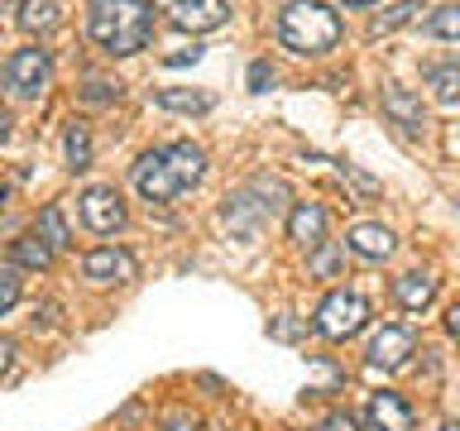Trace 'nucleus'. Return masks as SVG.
Segmentation results:
<instances>
[{"label":"nucleus","mask_w":460,"mask_h":431,"mask_svg":"<svg viewBox=\"0 0 460 431\" xmlns=\"http://www.w3.org/2000/svg\"><path fill=\"white\" fill-rule=\"evenodd\" d=\"M86 34L111 57H135L154 39V0H92Z\"/></svg>","instance_id":"nucleus-1"},{"label":"nucleus","mask_w":460,"mask_h":431,"mask_svg":"<svg viewBox=\"0 0 460 431\" xmlns=\"http://www.w3.org/2000/svg\"><path fill=\"white\" fill-rule=\"evenodd\" d=\"M207 172V154L197 144H168V149H149L135 163V192L149 201V207H164L178 192L201 182Z\"/></svg>","instance_id":"nucleus-2"},{"label":"nucleus","mask_w":460,"mask_h":431,"mask_svg":"<svg viewBox=\"0 0 460 431\" xmlns=\"http://www.w3.org/2000/svg\"><path fill=\"white\" fill-rule=\"evenodd\" d=\"M279 39L283 48H293L302 57H322L341 43V14L326 0H293L279 14Z\"/></svg>","instance_id":"nucleus-3"},{"label":"nucleus","mask_w":460,"mask_h":431,"mask_svg":"<svg viewBox=\"0 0 460 431\" xmlns=\"http://www.w3.org/2000/svg\"><path fill=\"white\" fill-rule=\"evenodd\" d=\"M283 182H269V178H254L244 192H235V197H226V207H221V225H230L235 235H244V240H254L259 230H264V221L273 211L283 207Z\"/></svg>","instance_id":"nucleus-4"},{"label":"nucleus","mask_w":460,"mask_h":431,"mask_svg":"<svg viewBox=\"0 0 460 431\" xmlns=\"http://www.w3.org/2000/svg\"><path fill=\"white\" fill-rule=\"evenodd\" d=\"M369 321V302L359 297V293H331L322 307H316V336H326V340H350L359 336Z\"/></svg>","instance_id":"nucleus-5"},{"label":"nucleus","mask_w":460,"mask_h":431,"mask_svg":"<svg viewBox=\"0 0 460 431\" xmlns=\"http://www.w3.org/2000/svg\"><path fill=\"white\" fill-rule=\"evenodd\" d=\"M49 77H53L49 48H14V53L5 57V86H10V96L34 101L43 86H49Z\"/></svg>","instance_id":"nucleus-6"},{"label":"nucleus","mask_w":460,"mask_h":431,"mask_svg":"<svg viewBox=\"0 0 460 431\" xmlns=\"http://www.w3.org/2000/svg\"><path fill=\"white\" fill-rule=\"evenodd\" d=\"M154 10H164V20L187 34H207L226 24V0H154Z\"/></svg>","instance_id":"nucleus-7"},{"label":"nucleus","mask_w":460,"mask_h":431,"mask_svg":"<svg viewBox=\"0 0 460 431\" xmlns=\"http://www.w3.org/2000/svg\"><path fill=\"white\" fill-rule=\"evenodd\" d=\"M82 273H86L92 283L111 287V283H135V278H139V264H135V254H129V250L101 244V250H92V254L82 259Z\"/></svg>","instance_id":"nucleus-8"},{"label":"nucleus","mask_w":460,"mask_h":431,"mask_svg":"<svg viewBox=\"0 0 460 431\" xmlns=\"http://www.w3.org/2000/svg\"><path fill=\"white\" fill-rule=\"evenodd\" d=\"M82 221L86 230H96V235H115V230L125 225V201L115 187H86L82 192Z\"/></svg>","instance_id":"nucleus-9"},{"label":"nucleus","mask_w":460,"mask_h":431,"mask_svg":"<svg viewBox=\"0 0 460 431\" xmlns=\"http://www.w3.org/2000/svg\"><path fill=\"white\" fill-rule=\"evenodd\" d=\"M288 240L302 244V250L326 244V207L322 201H297V207L288 211Z\"/></svg>","instance_id":"nucleus-10"},{"label":"nucleus","mask_w":460,"mask_h":431,"mask_svg":"<svg viewBox=\"0 0 460 431\" xmlns=\"http://www.w3.org/2000/svg\"><path fill=\"white\" fill-rule=\"evenodd\" d=\"M412 350H417V340H412L408 326H384L379 336L369 340V365L374 369H398V365H408Z\"/></svg>","instance_id":"nucleus-11"},{"label":"nucleus","mask_w":460,"mask_h":431,"mask_svg":"<svg viewBox=\"0 0 460 431\" xmlns=\"http://www.w3.org/2000/svg\"><path fill=\"white\" fill-rule=\"evenodd\" d=\"M384 115H388L394 125H402L408 135H422V129H427L422 96H412L408 86H384Z\"/></svg>","instance_id":"nucleus-12"},{"label":"nucleus","mask_w":460,"mask_h":431,"mask_svg":"<svg viewBox=\"0 0 460 431\" xmlns=\"http://www.w3.org/2000/svg\"><path fill=\"white\" fill-rule=\"evenodd\" d=\"M345 240H350V250H355L359 259H369V264H384V259L398 250V235H394V230H388V225H374V221L355 225Z\"/></svg>","instance_id":"nucleus-13"},{"label":"nucleus","mask_w":460,"mask_h":431,"mask_svg":"<svg viewBox=\"0 0 460 431\" xmlns=\"http://www.w3.org/2000/svg\"><path fill=\"white\" fill-rule=\"evenodd\" d=\"M369 431H412V408L384 388L369 398Z\"/></svg>","instance_id":"nucleus-14"},{"label":"nucleus","mask_w":460,"mask_h":431,"mask_svg":"<svg viewBox=\"0 0 460 431\" xmlns=\"http://www.w3.org/2000/svg\"><path fill=\"white\" fill-rule=\"evenodd\" d=\"M394 297H398V307H408V312H427L431 302H437V278H431L427 268H412V273H402V278H394Z\"/></svg>","instance_id":"nucleus-15"},{"label":"nucleus","mask_w":460,"mask_h":431,"mask_svg":"<svg viewBox=\"0 0 460 431\" xmlns=\"http://www.w3.org/2000/svg\"><path fill=\"white\" fill-rule=\"evenodd\" d=\"M427 86L441 106H456L460 101V57H437V63H427Z\"/></svg>","instance_id":"nucleus-16"},{"label":"nucleus","mask_w":460,"mask_h":431,"mask_svg":"<svg viewBox=\"0 0 460 431\" xmlns=\"http://www.w3.org/2000/svg\"><path fill=\"white\" fill-rule=\"evenodd\" d=\"M14 10H20V29H24V34H49V29L63 20L58 0H24V5H14Z\"/></svg>","instance_id":"nucleus-17"},{"label":"nucleus","mask_w":460,"mask_h":431,"mask_svg":"<svg viewBox=\"0 0 460 431\" xmlns=\"http://www.w3.org/2000/svg\"><path fill=\"white\" fill-rule=\"evenodd\" d=\"M10 264H20V268H49L53 264V250L39 235H20V240L10 244Z\"/></svg>","instance_id":"nucleus-18"},{"label":"nucleus","mask_w":460,"mask_h":431,"mask_svg":"<svg viewBox=\"0 0 460 431\" xmlns=\"http://www.w3.org/2000/svg\"><path fill=\"white\" fill-rule=\"evenodd\" d=\"M164 110H187V115H201L211 110V96L207 92H187V86H164V92L154 96Z\"/></svg>","instance_id":"nucleus-19"},{"label":"nucleus","mask_w":460,"mask_h":431,"mask_svg":"<svg viewBox=\"0 0 460 431\" xmlns=\"http://www.w3.org/2000/svg\"><path fill=\"white\" fill-rule=\"evenodd\" d=\"M34 235L49 244L53 254H58V250H67V240H72V235H67V221H63V211H58V207H43V211H39Z\"/></svg>","instance_id":"nucleus-20"},{"label":"nucleus","mask_w":460,"mask_h":431,"mask_svg":"<svg viewBox=\"0 0 460 431\" xmlns=\"http://www.w3.org/2000/svg\"><path fill=\"white\" fill-rule=\"evenodd\" d=\"M63 154H67V168H92V135H86V125H67Z\"/></svg>","instance_id":"nucleus-21"},{"label":"nucleus","mask_w":460,"mask_h":431,"mask_svg":"<svg viewBox=\"0 0 460 431\" xmlns=\"http://www.w3.org/2000/svg\"><path fill=\"white\" fill-rule=\"evenodd\" d=\"M417 10H422V0H398L394 10H388V14H379V20L369 24V34H374V39L394 34V29H402V24H408V20H417Z\"/></svg>","instance_id":"nucleus-22"},{"label":"nucleus","mask_w":460,"mask_h":431,"mask_svg":"<svg viewBox=\"0 0 460 431\" xmlns=\"http://www.w3.org/2000/svg\"><path fill=\"white\" fill-rule=\"evenodd\" d=\"M24 293V278H20V264H0V316H5Z\"/></svg>","instance_id":"nucleus-23"},{"label":"nucleus","mask_w":460,"mask_h":431,"mask_svg":"<svg viewBox=\"0 0 460 431\" xmlns=\"http://www.w3.org/2000/svg\"><path fill=\"white\" fill-rule=\"evenodd\" d=\"M427 34L431 39H460V5H441L427 20Z\"/></svg>","instance_id":"nucleus-24"},{"label":"nucleus","mask_w":460,"mask_h":431,"mask_svg":"<svg viewBox=\"0 0 460 431\" xmlns=\"http://www.w3.org/2000/svg\"><path fill=\"white\" fill-rule=\"evenodd\" d=\"M82 101H96V106H106V101H120V82H101L92 77L82 86Z\"/></svg>","instance_id":"nucleus-25"},{"label":"nucleus","mask_w":460,"mask_h":431,"mask_svg":"<svg viewBox=\"0 0 460 431\" xmlns=\"http://www.w3.org/2000/svg\"><path fill=\"white\" fill-rule=\"evenodd\" d=\"M316 431H359V427H355L350 412H331V417H322V422H316Z\"/></svg>","instance_id":"nucleus-26"},{"label":"nucleus","mask_w":460,"mask_h":431,"mask_svg":"<svg viewBox=\"0 0 460 431\" xmlns=\"http://www.w3.org/2000/svg\"><path fill=\"white\" fill-rule=\"evenodd\" d=\"M164 431H197V417L182 412V408H172V412L164 417Z\"/></svg>","instance_id":"nucleus-27"},{"label":"nucleus","mask_w":460,"mask_h":431,"mask_svg":"<svg viewBox=\"0 0 460 431\" xmlns=\"http://www.w3.org/2000/svg\"><path fill=\"white\" fill-rule=\"evenodd\" d=\"M341 168H345V178H350V182H355L365 197H379V182H374L369 172H359V168H350V163H341Z\"/></svg>","instance_id":"nucleus-28"},{"label":"nucleus","mask_w":460,"mask_h":431,"mask_svg":"<svg viewBox=\"0 0 460 431\" xmlns=\"http://www.w3.org/2000/svg\"><path fill=\"white\" fill-rule=\"evenodd\" d=\"M312 273H336V250H322V244H316V254H312Z\"/></svg>","instance_id":"nucleus-29"},{"label":"nucleus","mask_w":460,"mask_h":431,"mask_svg":"<svg viewBox=\"0 0 460 431\" xmlns=\"http://www.w3.org/2000/svg\"><path fill=\"white\" fill-rule=\"evenodd\" d=\"M269 82H273V72H269V63H250V92H264Z\"/></svg>","instance_id":"nucleus-30"},{"label":"nucleus","mask_w":460,"mask_h":431,"mask_svg":"<svg viewBox=\"0 0 460 431\" xmlns=\"http://www.w3.org/2000/svg\"><path fill=\"white\" fill-rule=\"evenodd\" d=\"M10 369H14V340H5V336H0V379H5Z\"/></svg>","instance_id":"nucleus-31"},{"label":"nucleus","mask_w":460,"mask_h":431,"mask_svg":"<svg viewBox=\"0 0 460 431\" xmlns=\"http://www.w3.org/2000/svg\"><path fill=\"white\" fill-rule=\"evenodd\" d=\"M197 57H201V48H182V53H168L164 63L168 67H182V63H197Z\"/></svg>","instance_id":"nucleus-32"},{"label":"nucleus","mask_w":460,"mask_h":431,"mask_svg":"<svg viewBox=\"0 0 460 431\" xmlns=\"http://www.w3.org/2000/svg\"><path fill=\"white\" fill-rule=\"evenodd\" d=\"M446 330H451V340H460V302L446 312Z\"/></svg>","instance_id":"nucleus-33"},{"label":"nucleus","mask_w":460,"mask_h":431,"mask_svg":"<svg viewBox=\"0 0 460 431\" xmlns=\"http://www.w3.org/2000/svg\"><path fill=\"white\" fill-rule=\"evenodd\" d=\"M5 135H10V110L0 106V139H5Z\"/></svg>","instance_id":"nucleus-34"},{"label":"nucleus","mask_w":460,"mask_h":431,"mask_svg":"<svg viewBox=\"0 0 460 431\" xmlns=\"http://www.w3.org/2000/svg\"><path fill=\"white\" fill-rule=\"evenodd\" d=\"M345 5H374V0H345Z\"/></svg>","instance_id":"nucleus-35"},{"label":"nucleus","mask_w":460,"mask_h":431,"mask_svg":"<svg viewBox=\"0 0 460 431\" xmlns=\"http://www.w3.org/2000/svg\"><path fill=\"white\" fill-rule=\"evenodd\" d=\"M441 431H460V422H446V427H441Z\"/></svg>","instance_id":"nucleus-36"}]
</instances>
